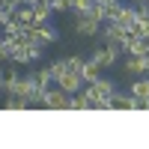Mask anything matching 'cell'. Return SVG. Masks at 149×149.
Masks as SVG:
<instances>
[{"label":"cell","mask_w":149,"mask_h":149,"mask_svg":"<svg viewBox=\"0 0 149 149\" xmlns=\"http://www.w3.org/2000/svg\"><path fill=\"white\" fill-rule=\"evenodd\" d=\"M113 90H116V86H113V81H107V78H102V74H98L95 81L84 84V90H81V93L93 102V110H95V102H107V98L113 95Z\"/></svg>","instance_id":"obj_1"},{"label":"cell","mask_w":149,"mask_h":149,"mask_svg":"<svg viewBox=\"0 0 149 149\" xmlns=\"http://www.w3.org/2000/svg\"><path fill=\"white\" fill-rule=\"evenodd\" d=\"M42 54H45V48L36 42H15L12 54H9V63H39Z\"/></svg>","instance_id":"obj_2"},{"label":"cell","mask_w":149,"mask_h":149,"mask_svg":"<svg viewBox=\"0 0 149 149\" xmlns=\"http://www.w3.org/2000/svg\"><path fill=\"white\" fill-rule=\"evenodd\" d=\"M74 33L81 39H95L102 33V21L93 18V15H74Z\"/></svg>","instance_id":"obj_3"},{"label":"cell","mask_w":149,"mask_h":149,"mask_svg":"<svg viewBox=\"0 0 149 149\" xmlns=\"http://www.w3.org/2000/svg\"><path fill=\"white\" fill-rule=\"evenodd\" d=\"M69 93L60 90V86H48L45 98H42V107H51V110H69Z\"/></svg>","instance_id":"obj_4"},{"label":"cell","mask_w":149,"mask_h":149,"mask_svg":"<svg viewBox=\"0 0 149 149\" xmlns=\"http://www.w3.org/2000/svg\"><path fill=\"white\" fill-rule=\"evenodd\" d=\"M119 54H122V48H119V45H104L102 51H95L90 60H95V63H98V69H107V66H116Z\"/></svg>","instance_id":"obj_5"},{"label":"cell","mask_w":149,"mask_h":149,"mask_svg":"<svg viewBox=\"0 0 149 149\" xmlns=\"http://www.w3.org/2000/svg\"><path fill=\"white\" fill-rule=\"evenodd\" d=\"M102 36H104V42H107V45H119V48H122V45L128 42V36H131V33H128V30H122L119 24L107 21V27L102 30Z\"/></svg>","instance_id":"obj_6"},{"label":"cell","mask_w":149,"mask_h":149,"mask_svg":"<svg viewBox=\"0 0 149 149\" xmlns=\"http://www.w3.org/2000/svg\"><path fill=\"white\" fill-rule=\"evenodd\" d=\"M33 42L42 45V48L54 45L57 42V30L51 27V24H33Z\"/></svg>","instance_id":"obj_7"},{"label":"cell","mask_w":149,"mask_h":149,"mask_svg":"<svg viewBox=\"0 0 149 149\" xmlns=\"http://www.w3.org/2000/svg\"><path fill=\"white\" fill-rule=\"evenodd\" d=\"M54 84L60 86V90H66L69 95H72V93H81V90H84V78H81L78 72H66V74H60V78H57Z\"/></svg>","instance_id":"obj_8"},{"label":"cell","mask_w":149,"mask_h":149,"mask_svg":"<svg viewBox=\"0 0 149 149\" xmlns=\"http://www.w3.org/2000/svg\"><path fill=\"white\" fill-rule=\"evenodd\" d=\"M134 21H137V9H134V6H122V3H119L116 15H113V24H119L122 30H131V27H134Z\"/></svg>","instance_id":"obj_9"},{"label":"cell","mask_w":149,"mask_h":149,"mask_svg":"<svg viewBox=\"0 0 149 149\" xmlns=\"http://www.w3.org/2000/svg\"><path fill=\"white\" fill-rule=\"evenodd\" d=\"M122 51H125L128 57H143L149 51V39L146 36H128V42L122 45Z\"/></svg>","instance_id":"obj_10"},{"label":"cell","mask_w":149,"mask_h":149,"mask_svg":"<svg viewBox=\"0 0 149 149\" xmlns=\"http://www.w3.org/2000/svg\"><path fill=\"white\" fill-rule=\"evenodd\" d=\"M51 15H54L51 0H36V3H33V18H36V24H48Z\"/></svg>","instance_id":"obj_11"},{"label":"cell","mask_w":149,"mask_h":149,"mask_svg":"<svg viewBox=\"0 0 149 149\" xmlns=\"http://www.w3.org/2000/svg\"><path fill=\"white\" fill-rule=\"evenodd\" d=\"M128 93L137 98V102H146V107H149V78H143V74H140V78L131 84V90H128Z\"/></svg>","instance_id":"obj_12"},{"label":"cell","mask_w":149,"mask_h":149,"mask_svg":"<svg viewBox=\"0 0 149 149\" xmlns=\"http://www.w3.org/2000/svg\"><path fill=\"white\" fill-rule=\"evenodd\" d=\"M98 74H102V69H98V63H95V60H84V66H81V78H84V84L95 81Z\"/></svg>","instance_id":"obj_13"},{"label":"cell","mask_w":149,"mask_h":149,"mask_svg":"<svg viewBox=\"0 0 149 149\" xmlns=\"http://www.w3.org/2000/svg\"><path fill=\"white\" fill-rule=\"evenodd\" d=\"M15 21L21 24V27H33V24H36V18H33V6H27V3L18 6V9H15Z\"/></svg>","instance_id":"obj_14"},{"label":"cell","mask_w":149,"mask_h":149,"mask_svg":"<svg viewBox=\"0 0 149 149\" xmlns=\"http://www.w3.org/2000/svg\"><path fill=\"white\" fill-rule=\"evenodd\" d=\"M69 110H93V102H90L84 93H72V98H69Z\"/></svg>","instance_id":"obj_15"},{"label":"cell","mask_w":149,"mask_h":149,"mask_svg":"<svg viewBox=\"0 0 149 149\" xmlns=\"http://www.w3.org/2000/svg\"><path fill=\"white\" fill-rule=\"evenodd\" d=\"M33 78H36V84H39V86H45V90H48V86L54 84V74H51V66H45V69H39V72L33 74Z\"/></svg>","instance_id":"obj_16"},{"label":"cell","mask_w":149,"mask_h":149,"mask_svg":"<svg viewBox=\"0 0 149 149\" xmlns=\"http://www.w3.org/2000/svg\"><path fill=\"white\" fill-rule=\"evenodd\" d=\"M27 107H30V102L21 98V95H9L6 98V110H27Z\"/></svg>","instance_id":"obj_17"},{"label":"cell","mask_w":149,"mask_h":149,"mask_svg":"<svg viewBox=\"0 0 149 149\" xmlns=\"http://www.w3.org/2000/svg\"><path fill=\"white\" fill-rule=\"evenodd\" d=\"M125 72L137 74V78H140V74H146V72H143V60H140V57H128V60H125Z\"/></svg>","instance_id":"obj_18"},{"label":"cell","mask_w":149,"mask_h":149,"mask_svg":"<svg viewBox=\"0 0 149 149\" xmlns=\"http://www.w3.org/2000/svg\"><path fill=\"white\" fill-rule=\"evenodd\" d=\"M128 33H131V36H146V39H149V18H137Z\"/></svg>","instance_id":"obj_19"},{"label":"cell","mask_w":149,"mask_h":149,"mask_svg":"<svg viewBox=\"0 0 149 149\" xmlns=\"http://www.w3.org/2000/svg\"><path fill=\"white\" fill-rule=\"evenodd\" d=\"M66 66H69V72H78V74H81V66H84V57H78V54L66 57Z\"/></svg>","instance_id":"obj_20"},{"label":"cell","mask_w":149,"mask_h":149,"mask_svg":"<svg viewBox=\"0 0 149 149\" xmlns=\"http://www.w3.org/2000/svg\"><path fill=\"white\" fill-rule=\"evenodd\" d=\"M9 54H12V48L6 45L3 36H0V63H9Z\"/></svg>","instance_id":"obj_21"},{"label":"cell","mask_w":149,"mask_h":149,"mask_svg":"<svg viewBox=\"0 0 149 149\" xmlns=\"http://www.w3.org/2000/svg\"><path fill=\"white\" fill-rule=\"evenodd\" d=\"M140 60H143V72H146V74H149V54H143V57H140Z\"/></svg>","instance_id":"obj_22"},{"label":"cell","mask_w":149,"mask_h":149,"mask_svg":"<svg viewBox=\"0 0 149 149\" xmlns=\"http://www.w3.org/2000/svg\"><path fill=\"white\" fill-rule=\"evenodd\" d=\"M6 90V81H3V72H0V93Z\"/></svg>","instance_id":"obj_23"},{"label":"cell","mask_w":149,"mask_h":149,"mask_svg":"<svg viewBox=\"0 0 149 149\" xmlns=\"http://www.w3.org/2000/svg\"><path fill=\"white\" fill-rule=\"evenodd\" d=\"M95 3H102V6H104V3H116V0H95Z\"/></svg>","instance_id":"obj_24"},{"label":"cell","mask_w":149,"mask_h":149,"mask_svg":"<svg viewBox=\"0 0 149 149\" xmlns=\"http://www.w3.org/2000/svg\"><path fill=\"white\" fill-rule=\"evenodd\" d=\"M146 54H149V51H146Z\"/></svg>","instance_id":"obj_25"}]
</instances>
